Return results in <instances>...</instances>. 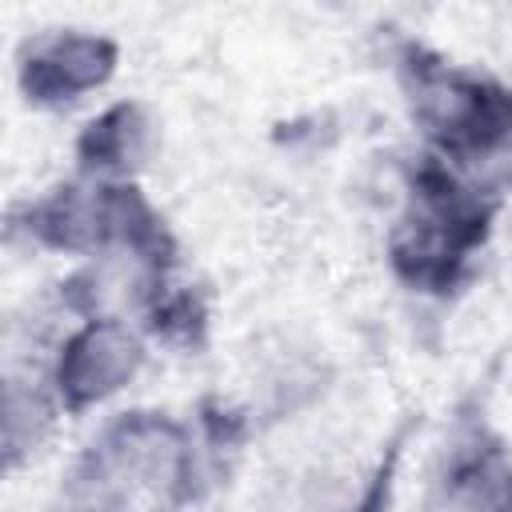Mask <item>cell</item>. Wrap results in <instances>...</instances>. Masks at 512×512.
Instances as JSON below:
<instances>
[{
  "instance_id": "1",
  "label": "cell",
  "mask_w": 512,
  "mask_h": 512,
  "mask_svg": "<svg viewBox=\"0 0 512 512\" xmlns=\"http://www.w3.org/2000/svg\"><path fill=\"white\" fill-rule=\"evenodd\" d=\"M408 76H412V108L444 152L460 160L512 152V92L508 88L464 76L440 60H428V64L412 60Z\"/></svg>"
},
{
  "instance_id": "2",
  "label": "cell",
  "mask_w": 512,
  "mask_h": 512,
  "mask_svg": "<svg viewBox=\"0 0 512 512\" xmlns=\"http://www.w3.org/2000/svg\"><path fill=\"white\" fill-rule=\"evenodd\" d=\"M96 456L128 484H140L148 488L152 496H164V500H180L192 492V476H196V456H192V440L188 432L160 416V412H128L120 416Z\"/></svg>"
},
{
  "instance_id": "3",
  "label": "cell",
  "mask_w": 512,
  "mask_h": 512,
  "mask_svg": "<svg viewBox=\"0 0 512 512\" xmlns=\"http://www.w3.org/2000/svg\"><path fill=\"white\" fill-rule=\"evenodd\" d=\"M144 360L140 336L120 320H88L68 336L56 364V396L64 408L80 412L88 404L120 392Z\"/></svg>"
},
{
  "instance_id": "4",
  "label": "cell",
  "mask_w": 512,
  "mask_h": 512,
  "mask_svg": "<svg viewBox=\"0 0 512 512\" xmlns=\"http://www.w3.org/2000/svg\"><path fill=\"white\" fill-rule=\"evenodd\" d=\"M116 68V44L88 32L32 40L20 60V84L32 104H64L100 88Z\"/></svg>"
},
{
  "instance_id": "5",
  "label": "cell",
  "mask_w": 512,
  "mask_h": 512,
  "mask_svg": "<svg viewBox=\"0 0 512 512\" xmlns=\"http://www.w3.org/2000/svg\"><path fill=\"white\" fill-rule=\"evenodd\" d=\"M440 512H512V460L500 448H472L440 484Z\"/></svg>"
},
{
  "instance_id": "6",
  "label": "cell",
  "mask_w": 512,
  "mask_h": 512,
  "mask_svg": "<svg viewBox=\"0 0 512 512\" xmlns=\"http://www.w3.org/2000/svg\"><path fill=\"white\" fill-rule=\"evenodd\" d=\"M148 156V120L136 104H116L80 136V164L92 176H128Z\"/></svg>"
},
{
  "instance_id": "7",
  "label": "cell",
  "mask_w": 512,
  "mask_h": 512,
  "mask_svg": "<svg viewBox=\"0 0 512 512\" xmlns=\"http://www.w3.org/2000/svg\"><path fill=\"white\" fill-rule=\"evenodd\" d=\"M52 512H128L124 480L100 456H88L60 484V496H56Z\"/></svg>"
},
{
  "instance_id": "8",
  "label": "cell",
  "mask_w": 512,
  "mask_h": 512,
  "mask_svg": "<svg viewBox=\"0 0 512 512\" xmlns=\"http://www.w3.org/2000/svg\"><path fill=\"white\" fill-rule=\"evenodd\" d=\"M48 424V404L36 392H24L20 384H8L4 400V440H8V460L16 464L20 452H28Z\"/></svg>"
}]
</instances>
